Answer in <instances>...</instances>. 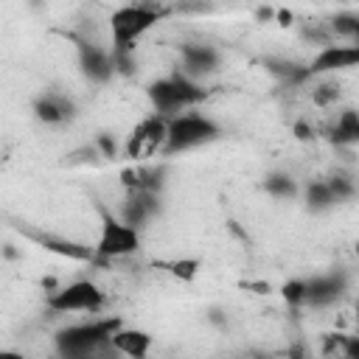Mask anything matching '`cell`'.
Here are the masks:
<instances>
[{
	"mask_svg": "<svg viewBox=\"0 0 359 359\" xmlns=\"http://www.w3.org/2000/svg\"><path fill=\"white\" fill-rule=\"evenodd\" d=\"M165 137H168V118L160 115V112H154V115H149L146 121H140L129 132V137L123 143V157L132 160V163H146L157 151L163 154Z\"/></svg>",
	"mask_w": 359,
	"mask_h": 359,
	"instance_id": "6",
	"label": "cell"
},
{
	"mask_svg": "<svg viewBox=\"0 0 359 359\" xmlns=\"http://www.w3.org/2000/svg\"><path fill=\"white\" fill-rule=\"evenodd\" d=\"M168 14L160 3H132L123 8H115L109 17V34L112 45H135L146 31H151L163 17Z\"/></svg>",
	"mask_w": 359,
	"mask_h": 359,
	"instance_id": "4",
	"label": "cell"
},
{
	"mask_svg": "<svg viewBox=\"0 0 359 359\" xmlns=\"http://www.w3.org/2000/svg\"><path fill=\"white\" fill-rule=\"evenodd\" d=\"M351 67H359V45L356 42H351V45H337V42L334 45H325L309 62L311 76H328V73L351 70Z\"/></svg>",
	"mask_w": 359,
	"mask_h": 359,
	"instance_id": "10",
	"label": "cell"
},
{
	"mask_svg": "<svg viewBox=\"0 0 359 359\" xmlns=\"http://www.w3.org/2000/svg\"><path fill=\"white\" fill-rule=\"evenodd\" d=\"M334 36H342V39H351L359 45V14L356 11H339L328 20Z\"/></svg>",
	"mask_w": 359,
	"mask_h": 359,
	"instance_id": "20",
	"label": "cell"
},
{
	"mask_svg": "<svg viewBox=\"0 0 359 359\" xmlns=\"http://www.w3.org/2000/svg\"><path fill=\"white\" fill-rule=\"evenodd\" d=\"M241 289H250L255 294H269L272 292V286L266 280H241Z\"/></svg>",
	"mask_w": 359,
	"mask_h": 359,
	"instance_id": "28",
	"label": "cell"
},
{
	"mask_svg": "<svg viewBox=\"0 0 359 359\" xmlns=\"http://www.w3.org/2000/svg\"><path fill=\"white\" fill-rule=\"evenodd\" d=\"M328 188H331V194L337 196V202H345V199L356 196V182H353V177H348V174H331V177H328Z\"/></svg>",
	"mask_w": 359,
	"mask_h": 359,
	"instance_id": "23",
	"label": "cell"
},
{
	"mask_svg": "<svg viewBox=\"0 0 359 359\" xmlns=\"http://www.w3.org/2000/svg\"><path fill=\"white\" fill-rule=\"evenodd\" d=\"M146 95H149L154 112L171 118V115L182 112V109L196 107L199 101H205V98H208V90H205L194 76L177 70V73H171V76H163V79L151 81V84L146 87Z\"/></svg>",
	"mask_w": 359,
	"mask_h": 359,
	"instance_id": "2",
	"label": "cell"
},
{
	"mask_svg": "<svg viewBox=\"0 0 359 359\" xmlns=\"http://www.w3.org/2000/svg\"><path fill=\"white\" fill-rule=\"evenodd\" d=\"M180 56H182V73L199 79V76H210L219 70V50L202 42H185L180 45Z\"/></svg>",
	"mask_w": 359,
	"mask_h": 359,
	"instance_id": "13",
	"label": "cell"
},
{
	"mask_svg": "<svg viewBox=\"0 0 359 359\" xmlns=\"http://www.w3.org/2000/svg\"><path fill=\"white\" fill-rule=\"evenodd\" d=\"M348 289V278L345 272H328V275H317L311 280H306V306L323 309L337 303Z\"/></svg>",
	"mask_w": 359,
	"mask_h": 359,
	"instance_id": "11",
	"label": "cell"
},
{
	"mask_svg": "<svg viewBox=\"0 0 359 359\" xmlns=\"http://www.w3.org/2000/svg\"><path fill=\"white\" fill-rule=\"evenodd\" d=\"M280 297L289 306H303L306 303V280H286L280 286Z\"/></svg>",
	"mask_w": 359,
	"mask_h": 359,
	"instance_id": "25",
	"label": "cell"
},
{
	"mask_svg": "<svg viewBox=\"0 0 359 359\" xmlns=\"http://www.w3.org/2000/svg\"><path fill=\"white\" fill-rule=\"evenodd\" d=\"M278 20H280V25H289L292 14H289V11H278Z\"/></svg>",
	"mask_w": 359,
	"mask_h": 359,
	"instance_id": "34",
	"label": "cell"
},
{
	"mask_svg": "<svg viewBox=\"0 0 359 359\" xmlns=\"http://www.w3.org/2000/svg\"><path fill=\"white\" fill-rule=\"evenodd\" d=\"M356 3H359V0H356Z\"/></svg>",
	"mask_w": 359,
	"mask_h": 359,
	"instance_id": "36",
	"label": "cell"
},
{
	"mask_svg": "<svg viewBox=\"0 0 359 359\" xmlns=\"http://www.w3.org/2000/svg\"><path fill=\"white\" fill-rule=\"evenodd\" d=\"M334 143H337V146H353V143H359V118H356V123H353L342 137H337Z\"/></svg>",
	"mask_w": 359,
	"mask_h": 359,
	"instance_id": "27",
	"label": "cell"
},
{
	"mask_svg": "<svg viewBox=\"0 0 359 359\" xmlns=\"http://www.w3.org/2000/svg\"><path fill=\"white\" fill-rule=\"evenodd\" d=\"M275 17H278V11H275V8H266V6H264V8H258V20H261V22L275 20Z\"/></svg>",
	"mask_w": 359,
	"mask_h": 359,
	"instance_id": "32",
	"label": "cell"
},
{
	"mask_svg": "<svg viewBox=\"0 0 359 359\" xmlns=\"http://www.w3.org/2000/svg\"><path fill=\"white\" fill-rule=\"evenodd\" d=\"M112 351H118L123 356H132V359H143L151 351V334L143 331V328H123L121 325L112 334Z\"/></svg>",
	"mask_w": 359,
	"mask_h": 359,
	"instance_id": "16",
	"label": "cell"
},
{
	"mask_svg": "<svg viewBox=\"0 0 359 359\" xmlns=\"http://www.w3.org/2000/svg\"><path fill=\"white\" fill-rule=\"evenodd\" d=\"M123 325L121 317H101V320H90V323H76L67 328H59L53 342L56 351L67 359H79V356H90V353H101L107 348H112V334Z\"/></svg>",
	"mask_w": 359,
	"mask_h": 359,
	"instance_id": "1",
	"label": "cell"
},
{
	"mask_svg": "<svg viewBox=\"0 0 359 359\" xmlns=\"http://www.w3.org/2000/svg\"><path fill=\"white\" fill-rule=\"evenodd\" d=\"M264 191L269 196H275V199H294L297 196V182L286 171H272L264 180Z\"/></svg>",
	"mask_w": 359,
	"mask_h": 359,
	"instance_id": "19",
	"label": "cell"
},
{
	"mask_svg": "<svg viewBox=\"0 0 359 359\" xmlns=\"http://www.w3.org/2000/svg\"><path fill=\"white\" fill-rule=\"evenodd\" d=\"M104 292L93 283V280H73L67 286H59L53 292H48L45 306L56 314H70V311H101L104 309Z\"/></svg>",
	"mask_w": 359,
	"mask_h": 359,
	"instance_id": "7",
	"label": "cell"
},
{
	"mask_svg": "<svg viewBox=\"0 0 359 359\" xmlns=\"http://www.w3.org/2000/svg\"><path fill=\"white\" fill-rule=\"evenodd\" d=\"M109 56H112L115 76H135V67H137V59H135V45H112Z\"/></svg>",
	"mask_w": 359,
	"mask_h": 359,
	"instance_id": "21",
	"label": "cell"
},
{
	"mask_svg": "<svg viewBox=\"0 0 359 359\" xmlns=\"http://www.w3.org/2000/svg\"><path fill=\"white\" fill-rule=\"evenodd\" d=\"M342 353H345V356H351V359H359V337H348V339H345Z\"/></svg>",
	"mask_w": 359,
	"mask_h": 359,
	"instance_id": "29",
	"label": "cell"
},
{
	"mask_svg": "<svg viewBox=\"0 0 359 359\" xmlns=\"http://www.w3.org/2000/svg\"><path fill=\"white\" fill-rule=\"evenodd\" d=\"M222 137V126L202 112H177L168 118V137L163 154H180L196 146H208Z\"/></svg>",
	"mask_w": 359,
	"mask_h": 359,
	"instance_id": "3",
	"label": "cell"
},
{
	"mask_svg": "<svg viewBox=\"0 0 359 359\" xmlns=\"http://www.w3.org/2000/svg\"><path fill=\"white\" fill-rule=\"evenodd\" d=\"M208 320H210L213 325H219V328H224V325H227V317H224V311H222V309H210V311H208Z\"/></svg>",
	"mask_w": 359,
	"mask_h": 359,
	"instance_id": "30",
	"label": "cell"
},
{
	"mask_svg": "<svg viewBox=\"0 0 359 359\" xmlns=\"http://www.w3.org/2000/svg\"><path fill=\"white\" fill-rule=\"evenodd\" d=\"M76 101L73 98H67V95H62V93H42V95H36L34 98V115H36V121H42V123H48V126H59V123H67V121H73L76 118Z\"/></svg>",
	"mask_w": 359,
	"mask_h": 359,
	"instance_id": "12",
	"label": "cell"
},
{
	"mask_svg": "<svg viewBox=\"0 0 359 359\" xmlns=\"http://www.w3.org/2000/svg\"><path fill=\"white\" fill-rule=\"evenodd\" d=\"M98 213H101V233H98V241H95V252H98V261L101 264H109L115 258H123V255H132L140 250V230L132 227L129 222H123L121 216H115L109 208H104L101 202L95 205Z\"/></svg>",
	"mask_w": 359,
	"mask_h": 359,
	"instance_id": "5",
	"label": "cell"
},
{
	"mask_svg": "<svg viewBox=\"0 0 359 359\" xmlns=\"http://www.w3.org/2000/svg\"><path fill=\"white\" fill-rule=\"evenodd\" d=\"M294 135H297V140H309L314 132L309 129V123H303V121H300V123H294Z\"/></svg>",
	"mask_w": 359,
	"mask_h": 359,
	"instance_id": "31",
	"label": "cell"
},
{
	"mask_svg": "<svg viewBox=\"0 0 359 359\" xmlns=\"http://www.w3.org/2000/svg\"><path fill=\"white\" fill-rule=\"evenodd\" d=\"M93 143H95V149L101 151V157H104V160H112V157H118V140H115L112 135H107V132H98Z\"/></svg>",
	"mask_w": 359,
	"mask_h": 359,
	"instance_id": "26",
	"label": "cell"
},
{
	"mask_svg": "<svg viewBox=\"0 0 359 359\" xmlns=\"http://www.w3.org/2000/svg\"><path fill=\"white\" fill-rule=\"evenodd\" d=\"M264 65H266V70H269L275 79H280L283 84H303V81L314 79L311 70H309V65H300V62H292V59H278V56H272V59H266Z\"/></svg>",
	"mask_w": 359,
	"mask_h": 359,
	"instance_id": "17",
	"label": "cell"
},
{
	"mask_svg": "<svg viewBox=\"0 0 359 359\" xmlns=\"http://www.w3.org/2000/svg\"><path fill=\"white\" fill-rule=\"evenodd\" d=\"M3 255H6L8 261H14V258H17V250H14L11 244H6V247H3Z\"/></svg>",
	"mask_w": 359,
	"mask_h": 359,
	"instance_id": "33",
	"label": "cell"
},
{
	"mask_svg": "<svg viewBox=\"0 0 359 359\" xmlns=\"http://www.w3.org/2000/svg\"><path fill=\"white\" fill-rule=\"evenodd\" d=\"M121 182L126 191H163L165 182V165H146V163H135L129 168L121 171Z\"/></svg>",
	"mask_w": 359,
	"mask_h": 359,
	"instance_id": "15",
	"label": "cell"
},
{
	"mask_svg": "<svg viewBox=\"0 0 359 359\" xmlns=\"http://www.w3.org/2000/svg\"><path fill=\"white\" fill-rule=\"evenodd\" d=\"M174 278H180V280H185V283H191L196 275H199V269H202V264L196 261V258H180V261H168V264H163Z\"/></svg>",
	"mask_w": 359,
	"mask_h": 359,
	"instance_id": "22",
	"label": "cell"
},
{
	"mask_svg": "<svg viewBox=\"0 0 359 359\" xmlns=\"http://www.w3.org/2000/svg\"><path fill=\"white\" fill-rule=\"evenodd\" d=\"M17 233L28 241H34L36 247H42L45 252H53L59 258H67V261H81V264H101L98 261V252L95 247H87L81 241H73L67 236H56V233H48V230H34L28 224H17Z\"/></svg>",
	"mask_w": 359,
	"mask_h": 359,
	"instance_id": "8",
	"label": "cell"
},
{
	"mask_svg": "<svg viewBox=\"0 0 359 359\" xmlns=\"http://www.w3.org/2000/svg\"><path fill=\"white\" fill-rule=\"evenodd\" d=\"M70 42H76V50H79V67L84 73V79L95 81V84H107L112 76H115V67H112V56L109 50H104L101 45L79 36V34H65Z\"/></svg>",
	"mask_w": 359,
	"mask_h": 359,
	"instance_id": "9",
	"label": "cell"
},
{
	"mask_svg": "<svg viewBox=\"0 0 359 359\" xmlns=\"http://www.w3.org/2000/svg\"><path fill=\"white\" fill-rule=\"evenodd\" d=\"M160 208L163 205H160V194L157 191H129V196H126V202L121 208V219L140 230L151 216L160 213Z\"/></svg>",
	"mask_w": 359,
	"mask_h": 359,
	"instance_id": "14",
	"label": "cell"
},
{
	"mask_svg": "<svg viewBox=\"0 0 359 359\" xmlns=\"http://www.w3.org/2000/svg\"><path fill=\"white\" fill-rule=\"evenodd\" d=\"M356 323H359V303H356Z\"/></svg>",
	"mask_w": 359,
	"mask_h": 359,
	"instance_id": "35",
	"label": "cell"
},
{
	"mask_svg": "<svg viewBox=\"0 0 359 359\" xmlns=\"http://www.w3.org/2000/svg\"><path fill=\"white\" fill-rule=\"evenodd\" d=\"M306 205L314 213H323V210H328V208L337 205V196L331 194L328 180H314V182L306 185Z\"/></svg>",
	"mask_w": 359,
	"mask_h": 359,
	"instance_id": "18",
	"label": "cell"
},
{
	"mask_svg": "<svg viewBox=\"0 0 359 359\" xmlns=\"http://www.w3.org/2000/svg\"><path fill=\"white\" fill-rule=\"evenodd\" d=\"M337 98H339V84L331 81V79H323V81L314 87V93H311V101H314L317 107H328V104H334Z\"/></svg>",
	"mask_w": 359,
	"mask_h": 359,
	"instance_id": "24",
	"label": "cell"
}]
</instances>
